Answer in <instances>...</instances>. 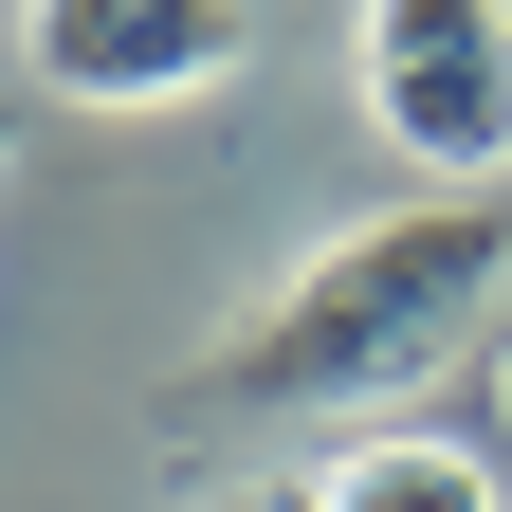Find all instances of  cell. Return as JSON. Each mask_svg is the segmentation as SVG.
<instances>
[{
	"instance_id": "6da1fadb",
	"label": "cell",
	"mask_w": 512,
	"mask_h": 512,
	"mask_svg": "<svg viewBox=\"0 0 512 512\" xmlns=\"http://www.w3.org/2000/svg\"><path fill=\"white\" fill-rule=\"evenodd\" d=\"M494 293H512V202H384L348 238H311L293 293L256 330H220L165 403L183 421H220V403H421V366H458Z\"/></svg>"
},
{
	"instance_id": "7a4b0ae2",
	"label": "cell",
	"mask_w": 512,
	"mask_h": 512,
	"mask_svg": "<svg viewBox=\"0 0 512 512\" xmlns=\"http://www.w3.org/2000/svg\"><path fill=\"white\" fill-rule=\"evenodd\" d=\"M348 92L403 147L421 202H494L512 183V0H366L348 19Z\"/></svg>"
},
{
	"instance_id": "3957f363",
	"label": "cell",
	"mask_w": 512,
	"mask_h": 512,
	"mask_svg": "<svg viewBox=\"0 0 512 512\" xmlns=\"http://www.w3.org/2000/svg\"><path fill=\"white\" fill-rule=\"evenodd\" d=\"M256 55L238 0H19V74L55 110H183Z\"/></svg>"
},
{
	"instance_id": "277c9868",
	"label": "cell",
	"mask_w": 512,
	"mask_h": 512,
	"mask_svg": "<svg viewBox=\"0 0 512 512\" xmlns=\"http://www.w3.org/2000/svg\"><path fill=\"white\" fill-rule=\"evenodd\" d=\"M311 512H512V476H494V439H458V421H366L330 476H311Z\"/></svg>"
},
{
	"instance_id": "5b68a950",
	"label": "cell",
	"mask_w": 512,
	"mask_h": 512,
	"mask_svg": "<svg viewBox=\"0 0 512 512\" xmlns=\"http://www.w3.org/2000/svg\"><path fill=\"white\" fill-rule=\"evenodd\" d=\"M202 512H311V494H202Z\"/></svg>"
}]
</instances>
